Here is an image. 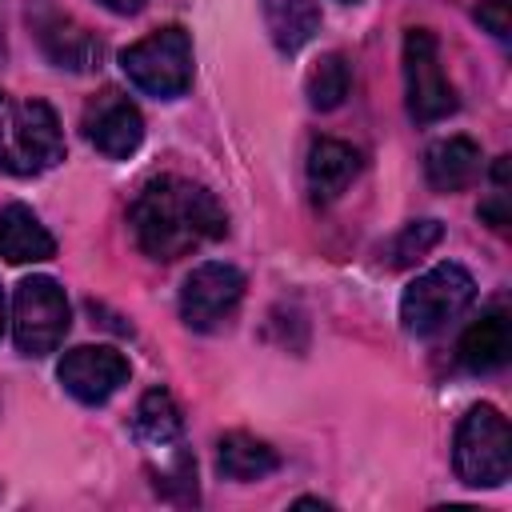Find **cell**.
<instances>
[{"label": "cell", "mask_w": 512, "mask_h": 512, "mask_svg": "<svg viewBox=\"0 0 512 512\" xmlns=\"http://www.w3.org/2000/svg\"><path fill=\"white\" fill-rule=\"evenodd\" d=\"M40 44L60 68H92L100 60V44L68 16H52L48 24H40Z\"/></svg>", "instance_id": "e0dca14e"}, {"label": "cell", "mask_w": 512, "mask_h": 512, "mask_svg": "<svg viewBox=\"0 0 512 512\" xmlns=\"http://www.w3.org/2000/svg\"><path fill=\"white\" fill-rule=\"evenodd\" d=\"M480 216H484L492 228H504V224H508V204H504V192H500V188L492 192V200L480 204Z\"/></svg>", "instance_id": "44dd1931"}, {"label": "cell", "mask_w": 512, "mask_h": 512, "mask_svg": "<svg viewBox=\"0 0 512 512\" xmlns=\"http://www.w3.org/2000/svg\"><path fill=\"white\" fill-rule=\"evenodd\" d=\"M456 476L472 488H500L512 472V436L508 420L492 404H476L464 412L452 444Z\"/></svg>", "instance_id": "277c9868"}, {"label": "cell", "mask_w": 512, "mask_h": 512, "mask_svg": "<svg viewBox=\"0 0 512 512\" xmlns=\"http://www.w3.org/2000/svg\"><path fill=\"white\" fill-rule=\"evenodd\" d=\"M512 348V332H508V312L492 308L480 320L468 324V332L460 336V364L468 372H492L508 360Z\"/></svg>", "instance_id": "5bb4252c"}, {"label": "cell", "mask_w": 512, "mask_h": 512, "mask_svg": "<svg viewBox=\"0 0 512 512\" xmlns=\"http://www.w3.org/2000/svg\"><path fill=\"white\" fill-rule=\"evenodd\" d=\"M0 332H4V292H0Z\"/></svg>", "instance_id": "603a6c76"}, {"label": "cell", "mask_w": 512, "mask_h": 512, "mask_svg": "<svg viewBox=\"0 0 512 512\" xmlns=\"http://www.w3.org/2000/svg\"><path fill=\"white\" fill-rule=\"evenodd\" d=\"M120 68L140 92L176 100L192 84V36L180 24L156 28L120 52Z\"/></svg>", "instance_id": "3957f363"}, {"label": "cell", "mask_w": 512, "mask_h": 512, "mask_svg": "<svg viewBox=\"0 0 512 512\" xmlns=\"http://www.w3.org/2000/svg\"><path fill=\"white\" fill-rule=\"evenodd\" d=\"M128 224H132L140 252L164 264L228 232V216L220 200L204 184H192L184 176L148 180L128 208Z\"/></svg>", "instance_id": "6da1fadb"}, {"label": "cell", "mask_w": 512, "mask_h": 512, "mask_svg": "<svg viewBox=\"0 0 512 512\" xmlns=\"http://www.w3.org/2000/svg\"><path fill=\"white\" fill-rule=\"evenodd\" d=\"M216 468H220L224 480H240L244 484V480H260V476L276 472L280 456H276L272 444H264V440H256L248 432H228L216 444Z\"/></svg>", "instance_id": "9a60e30c"}, {"label": "cell", "mask_w": 512, "mask_h": 512, "mask_svg": "<svg viewBox=\"0 0 512 512\" xmlns=\"http://www.w3.org/2000/svg\"><path fill=\"white\" fill-rule=\"evenodd\" d=\"M240 300H244V272L224 260H208L188 272V280L180 288V316L188 328L212 332V328L228 324V316L236 312Z\"/></svg>", "instance_id": "ba28073f"}, {"label": "cell", "mask_w": 512, "mask_h": 512, "mask_svg": "<svg viewBox=\"0 0 512 512\" xmlns=\"http://www.w3.org/2000/svg\"><path fill=\"white\" fill-rule=\"evenodd\" d=\"M56 376L80 404H104L120 384H128V360L108 344H80L64 352Z\"/></svg>", "instance_id": "30bf717a"}, {"label": "cell", "mask_w": 512, "mask_h": 512, "mask_svg": "<svg viewBox=\"0 0 512 512\" xmlns=\"http://www.w3.org/2000/svg\"><path fill=\"white\" fill-rule=\"evenodd\" d=\"M476 20L496 40H508V32H512V0H480L476 4Z\"/></svg>", "instance_id": "ffe728a7"}, {"label": "cell", "mask_w": 512, "mask_h": 512, "mask_svg": "<svg viewBox=\"0 0 512 512\" xmlns=\"http://www.w3.org/2000/svg\"><path fill=\"white\" fill-rule=\"evenodd\" d=\"M108 12H116V16H132V12H140L144 8V0H100Z\"/></svg>", "instance_id": "7402d4cb"}, {"label": "cell", "mask_w": 512, "mask_h": 512, "mask_svg": "<svg viewBox=\"0 0 512 512\" xmlns=\"http://www.w3.org/2000/svg\"><path fill=\"white\" fill-rule=\"evenodd\" d=\"M64 160V132L44 100H16L0 88V172L40 176Z\"/></svg>", "instance_id": "7a4b0ae2"}, {"label": "cell", "mask_w": 512, "mask_h": 512, "mask_svg": "<svg viewBox=\"0 0 512 512\" xmlns=\"http://www.w3.org/2000/svg\"><path fill=\"white\" fill-rule=\"evenodd\" d=\"M304 88H308V104H312V108H320V112L340 108L344 96H348V88H352V68H348V60H344L340 52H324V56L312 64Z\"/></svg>", "instance_id": "ac0fdd59"}, {"label": "cell", "mask_w": 512, "mask_h": 512, "mask_svg": "<svg viewBox=\"0 0 512 512\" xmlns=\"http://www.w3.org/2000/svg\"><path fill=\"white\" fill-rule=\"evenodd\" d=\"M404 88H408V116L416 124H436L456 112V88L440 68V44L428 28H408L404 36Z\"/></svg>", "instance_id": "52a82bcc"}, {"label": "cell", "mask_w": 512, "mask_h": 512, "mask_svg": "<svg viewBox=\"0 0 512 512\" xmlns=\"http://www.w3.org/2000/svg\"><path fill=\"white\" fill-rule=\"evenodd\" d=\"M424 172H428V184L432 188L460 192V188H468L480 176V144L468 140V136L436 140L428 148V156H424Z\"/></svg>", "instance_id": "4fadbf2b"}, {"label": "cell", "mask_w": 512, "mask_h": 512, "mask_svg": "<svg viewBox=\"0 0 512 512\" xmlns=\"http://www.w3.org/2000/svg\"><path fill=\"white\" fill-rule=\"evenodd\" d=\"M84 136H88V144H92L96 152H104L108 160H124V156H132V152L140 148V140H144V116H140V108H136L124 92L108 88V92H100V96L84 108Z\"/></svg>", "instance_id": "9c48e42d"}, {"label": "cell", "mask_w": 512, "mask_h": 512, "mask_svg": "<svg viewBox=\"0 0 512 512\" xmlns=\"http://www.w3.org/2000/svg\"><path fill=\"white\" fill-rule=\"evenodd\" d=\"M264 28L280 52H300L320 32L316 0H264Z\"/></svg>", "instance_id": "2e32d148"}, {"label": "cell", "mask_w": 512, "mask_h": 512, "mask_svg": "<svg viewBox=\"0 0 512 512\" xmlns=\"http://www.w3.org/2000/svg\"><path fill=\"white\" fill-rule=\"evenodd\" d=\"M476 300V280L468 268L460 264H436L428 268L424 276H416L408 288H404V300H400V320H404V332L412 336H432L440 328H448L456 316H464Z\"/></svg>", "instance_id": "5b68a950"}, {"label": "cell", "mask_w": 512, "mask_h": 512, "mask_svg": "<svg viewBox=\"0 0 512 512\" xmlns=\"http://www.w3.org/2000/svg\"><path fill=\"white\" fill-rule=\"evenodd\" d=\"M344 4H356V0H344Z\"/></svg>", "instance_id": "cb8c5ba5"}, {"label": "cell", "mask_w": 512, "mask_h": 512, "mask_svg": "<svg viewBox=\"0 0 512 512\" xmlns=\"http://www.w3.org/2000/svg\"><path fill=\"white\" fill-rule=\"evenodd\" d=\"M0 256L8 264H40V260L56 256V240L32 208L8 204L0 212Z\"/></svg>", "instance_id": "8fae6325"}, {"label": "cell", "mask_w": 512, "mask_h": 512, "mask_svg": "<svg viewBox=\"0 0 512 512\" xmlns=\"http://www.w3.org/2000/svg\"><path fill=\"white\" fill-rule=\"evenodd\" d=\"M68 296L52 276H24L12 296V336L24 356H48L68 336Z\"/></svg>", "instance_id": "8992f818"}, {"label": "cell", "mask_w": 512, "mask_h": 512, "mask_svg": "<svg viewBox=\"0 0 512 512\" xmlns=\"http://www.w3.org/2000/svg\"><path fill=\"white\" fill-rule=\"evenodd\" d=\"M360 172V152L344 140H316L312 152H308V188H312V200L316 204H328L336 200Z\"/></svg>", "instance_id": "7c38bea8"}, {"label": "cell", "mask_w": 512, "mask_h": 512, "mask_svg": "<svg viewBox=\"0 0 512 512\" xmlns=\"http://www.w3.org/2000/svg\"><path fill=\"white\" fill-rule=\"evenodd\" d=\"M436 240H440V224H436V220H412V224L392 240L388 264H392V268H404V264L420 260Z\"/></svg>", "instance_id": "d6986e66"}]
</instances>
